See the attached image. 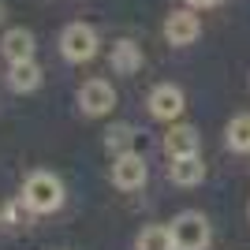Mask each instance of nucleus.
Instances as JSON below:
<instances>
[{"label":"nucleus","mask_w":250,"mask_h":250,"mask_svg":"<svg viewBox=\"0 0 250 250\" xmlns=\"http://www.w3.org/2000/svg\"><path fill=\"white\" fill-rule=\"evenodd\" d=\"M22 206H26V213H38V217H45V213H56V209L63 206V183L52 172H30L26 176V183H22Z\"/></svg>","instance_id":"f257e3e1"},{"label":"nucleus","mask_w":250,"mask_h":250,"mask_svg":"<svg viewBox=\"0 0 250 250\" xmlns=\"http://www.w3.org/2000/svg\"><path fill=\"white\" fill-rule=\"evenodd\" d=\"M168 231H172V247L176 250H206L209 239H213L209 220L202 217L198 209H183L179 217H172Z\"/></svg>","instance_id":"f03ea898"},{"label":"nucleus","mask_w":250,"mask_h":250,"mask_svg":"<svg viewBox=\"0 0 250 250\" xmlns=\"http://www.w3.org/2000/svg\"><path fill=\"white\" fill-rule=\"evenodd\" d=\"M97 30L90 22H71V26H63L60 34V56L67 63H86L97 56Z\"/></svg>","instance_id":"7ed1b4c3"},{"label":"nucleus","mask_w":250,"mask_h":250,"mask_svg":"<svg viewBox=\"0 0 250 250\" xmlns=\"http://www.w3.org/2000/svg\"><path fill=\"white\" fill-rule=\"evenodd\" d=\"M146 179H149V168H146V157L138 153V149L116 153V161H112V183L120 190H138Z\"/></svg>","instance_id":"20e7f679"},{"label":"nucleus","mask_w":250,"mask_h":250,"mask_svg":"<svg viewBox=\"0 0 250 250\" xmlns=\"http://www.w3.org/2000/svg\"><path fill=\"white\" fill-rule=\"evenodd\" d=\"M79 108H83L86 116H108L116 108V90L104 79H90V83H83V90H79Z\"/></svg>","instance_id":"39448f33"},{"label":"nucleus","mask_w":250,"mask_h":250,"mask_svg":"<svg viewBox=\"0 0 250 250\" xmlns=\"http://www.w3.org/2000/svg\"><path fill=\"white\" fill-rule=\"evenodd\" d=\"M183 108H187V101H183V90L172 83H161L149 94V112H153V120H165V124H172V120H179L183 116Z\"/></svg>","instance_id":"423d86ee"},{"label":"nucleus","mask_w":250,"mask_h":250,"mask_svg":"<svg viewBox=\"0 0 250 250\" xmlns=\"http://www.w3.org/2000/svg\"><path fill=\"white\" fill-rule=\"evenodd\" d=\"M202 34V19L194 11H172L165 19V38L168 45H194Z\"/></svg>","instance_id":"0eeeda50"},{"label":"nucleus","mask_w":250,"mask_h":250,"mask_svg":"<svg viewBox=\"0 0 250 250\" xmlns=\"http://www.w3.org/2000/svg\"><path fill=\"white\" fill-rule=\"evenodd\" d=\"M172 165H168V179L176 183V187H194L206 179V165H202L198 153H187V157H168Z\"/></svg>","instance_id":"6e6552de"},{"label":"nucleus","mask_w":250,"mask_h":250,"mask_svg":"<svg viewBox=\"0 0 250 250\" xmlns=\"http://www.w3.org/2000/svg\"><path fill=\"white\" fill-rule=\"evenodd\" d=\"M0 52L8 63H19V60H34V34L22 30V26H11L4 38H0Z\"/></svg>","instance_id":"1a4fd4ad"},{"label":"nucleus","mask_w":250,"mask_h":250,"mask_svg":"<svg viewBox=\"0 0 250 250\" xmlns=\"http://www.w3.org/2000/svg\"><path fill=\"white\" fill-rule=\"evenodd\" d=\"M8 86L15 94H34V90L42 86V67H38V60L8 63Z\"/></svg>","instance_id":"9d476101"},{"label":"nucleus","mask_w":250,"mask_h":250,"mask_svg":"<svg viewBox=\"0 0 250 250\" xmlns=\"http://www.w3.org/2000/svg\"><path fill=\"white\" fill-rule=\"evenodd\" d=\"M165 153H168V157L198 153V131H194L190 124H176V127L165 135Z\"/></svg>","instance_id":"9b49d317"},{"label":"nucleus","mask_w":250,"mask_h":250,"mask_svg":"<svg viewBox=\"0 0 250 250\" xmlns=\"http://www.w3.org/2000/svg\"><path fill=\"white\" fill-rule=\"evenodd\" d=\"M108 63H112L116 75H135L138 67H142V49H138L135 42H116Z\"/></svg>","instance_id":"f8f14e48"},{"label":"nucleus","mask_w":250,"mask_h":250,"mask_svg":"<svg viewBox=\"0 0 250 250\" xmlns=\"http://www.w3.org/2000/svg\"><path fill=\"white\" fill-rule=\"evenodd\" d=\"M224 142H228L231 153H250V112L231 116L228 127H224Z\"/></svg>","instance_id":"ddd939ff"},{"label":"nucleus","mask_w":250,"mask_h":250,"mask_svg":"<svg viewBox=\"0 0 250 250\" xmlns=\"http://www.w3.org/2000/svg\"><path fill=\"white\" fill-rule=\"evenodd\" d=\"M135 142H138V131L131 124H112L104 131V149L108 153H127V149H135Z\"/></svg>","instance_id":"4468645a"},{"label":"nucleus","mask_w":250,"mask_h":250,"mask_svg":"<svg viewBox=\"0 0 250 250\" xmlns=\"http://www.w3.org/2000/svg\"><path fill=\"white\" fill-rule=\"evenodd\" d=\"M135 247L138 250H176V247H172V231H168L165 224H149V228H142V235H138Z\"/></svg>","instance_id":"2eb2a0df"},{"label":"nucleus","mask_w":250,"mask_h":250,"mask_svg":"<svg viewBox=\"0 0 250 250\" xmlns=\"http://www.w3.org/2000/svg\"><path fill=\"white\" fill-rule=\"evenodd\" d=\"M22 209H26V206H22V198H19V202H8V206H4V213H0V217L8 220V224H19V220H22Z\"/></svg>","instance_id":"dca6fc26"},{"label":"nucleus","mask_w":250,"mask_h":250,"mask_svg":"<svg viewBox=\"0 0 250 250\" xmlns=\"http://www.w3.org/2000/svg\"><path fill=\"white\" fill-rule=\"evenodd\" d=\"M187 4H190V8H217L220 0H187Z\"/></svg>","instance_id":"f3484780"},{"label":"nucleus","mask_w":250,"mask_h":250,"mask_svg":"<svg viewBox=\"0 0 250 250\" xmlns=\"http://www.w3.org/2000/svg\"><path fill=\"white\" fill-rule=\"evenodd\" d=\"M0 22H4V4H0Z\"/></svg>","instance_id":"a211bd4d"}]
</instances>
